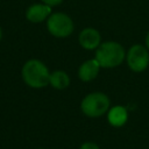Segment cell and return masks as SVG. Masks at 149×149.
Returning <instances> with one entry per match:
<instances>
[{
    "instance_id": "cell-13",
    "label": "cell",
    "mask_w": 149,
    "mask_h": 149,
    "mask_svg": "<svg viewBox=\"0 0 149 149\" xmlns=\"http://www.w3.org/2000/svg\"><path fill=\"white\" fill-rule=\"evenodd\" d=\"M146 47H147V49L149 50V31H148V34H147V36H146Z\"/></svg>"
},
{
    "instance_id": "cell-5",
    "label": "cell",
    "mask_w": 149,
    "mask_h": 149,
    "mask_svg": "<svg viewBox=\"0 0 149 149\" xmlns=\"http://www.w3.org/2000/svg\"><path fill=\"white\" fill-rule=\"evenodd\" d=\"M126 62L132 71L142 72L149 65V50L142 44H134L126 54Z\"/></svg>"
},
{
    "instance_id": "cell-4",
    "label": "cell",
    "mask_w": 149,
    "mask_h": 149,
    "mask_svg": "<svg viewBox=\"0 0 149 149\" xmlns=\"http://www.w3.org/2000/svg\"><path fill=\"white\" fill-rule=\"evenodd\" d=\"M47 29L48 31L57 37V38H65L70 36L74 29V24L72 19L62 12L51 13V15L47 20Z\"/></svg>"
},
{
    "instance_id": "cell-7",
    "label": "cell",
    "mask_w": 149,
    "mask_h": 149,
    "mask_svg": "<svg viewBox=\"0 0 149 149\" xmlns=\"http://www.w3.org/2000/svg\"><path fill=\"white\" fill-rule=\"evenodd\" d=\"M101 36L100 33L94 29V28H84L80 33H79V37H78V42L80 44L81 48L86 49V50H94L97 49L101 43Z\"/></svg>"
},
{
    "instance_id": "cell-8",
    "label": "cell",
    "mask_w": 149,
    "mask_h": 149,
    "mask_svg": "<svg viewBox=\"0 0 149 149\" xmlns=\"http://www.w3.org/2000/svg\"><path fill=\"white\" fill-rule=\"evenodd\" d=\"M100 70V65L95 58L85 61L78 69V77L83 81H91L97 78Z\"/></svg>"
},
{
    "instance_id": "cell-11",
    "label": "cell",
    "mask_w": 149,
    "mask_h": 149,
    "mask_svg": "<svg viewBox=\"0 0 149 149\" xmlns=\"http://www.w3.org/2000/svg\"><path fill=\"white\" fill-rule=\"evenodd\" d=\"M79 149H100L99 146L94 142H91V141H87V142H84Z\"/></svg>"
},
{
    "instance_id": "cell-12",
    "label": "cell",
    "mask_w": 149,
    "mask_h": 149,
    "mask_svg": "<svg viewBox=\"0 0 149 149\" xmlns=\"http://www.w3.org/2000/svg\"><path fill=\"white\" fill-rule=\"evenodd\" d=\"M42 2H43V3H47V5L51 6V7H54V6L61 5V3L63 2V0H42Z\"/></svg>"
},
{
    "instance_id": "cell-1",
    "label": "cell",
    "mask_w": 149,
    "mask_h": 149,
    "mask_svg": "<svg viewBox=\"0 0 149 149\" xmlns=\"http://www.w3.org/2000/svg\"><path fill=\"white\" fill-rule=\"evenodd\" d=\"M23 81L33 88H42L49 85L50 72L47 65L40 59L27 61L21 70Z\"/></svg>"
},
{
    "instance_id": "cell-2",
    "label": "cell",
    "mask_w": 149,
    "mask_h": 149,
    "mask_svg": "<svg viewBox=\"0 0 149 149\" xmlns=\"http://www.w3.org/2000/svg\"><path fill=\"white\" fill-rule=\"evenodd\" d=\"M100 68L112 69L119 66L126 58V51L123 47L114 41H108L101 43L95 49V57H94Z\"/></svg>"
},
{
    "instance_id": "cell-14",
    "label": "cell",
    "mask_w": 149,
    "mask_h": 149,
    "mask_svg": "<svg viewBox=\"0 0 149 149\" xmlns=\"http://www.w3.org/2000/svg\"><path fill=\"white\" fill-rule=\"evenodd\" d=\"M1 38H2V30H1V27H0V41H1Z\"/></svg>"
},
{
    "instance_id": "cell-15",
    "label": "cell",
    "mask_w": 149,
    "mask_h": 149,
    "mask_svg": "<svg viewBox=\"0 0 149 149\" xmlns=\"http://www.w3.org/2000/svg\"><path fill=\"white\" fill-rule=\"evenodd\" d=\"M38 149H43V148H38Z\"/></svg>"
},
{
    "instance_id": "cell-10",
    "label": "cell",
    "mask_w": 149,
    "mask_h": 149,
    "mask_svg": "<svg viewBox=\"0 0 149 149\" xmlns=\"http://www.w3.org/2000/svg\"><path fill=\"white\" fill-rule=\"evenodd\" d=\"M49 85L56 90H64L70 85V77L63 70H56L50 73Z\"/></svg>"
},
{
    "instance_id": "cell-9",
    "label": "cell",
    "mask_w": 149,
    "mask_h": 149,
    "mask_svg": "<svg viewBox=\"0 0 149 149\" xmlns=\"http://www.w3.org/2000/svg\"><path fill=\"white\" fill-rule=\"evenodd\" d=\"M128 120V111L126 107L118 105L108 109L107 121L113 127H122Z\"/></svg>"
},
{
    "instance_id": "cell-6",
    "label": "cell",
    "mask_w": 149,
    "mask_h": 149,
    "mask_svg": "<svg viewBox=\"0 0 149 149\" xmlns=\"http://www.w3.org/2000/svg\"><path fill=\"white\" fill-rule=\"evenodd\" d=\"M51 15V6L47 3H34L26 10V19L31 23H40Z\"/></svg>"
},
{
    "instance_id": "cell-3",
    "label": "cell",
    "mask_w": 149,
    "mask_h": 149,
    "mask_svg": "<svg viewBox=\"0 0 149 149\" xmlns=\"http://www.w3.org/2000/svg\"><path fill=\"white\" fill-rule=\"evenodd\" d=\"M109 98L102 92H92L85 95L80 102L81 112L88 118H99L109 109Z\"/></svg>"
}]
</instances>
